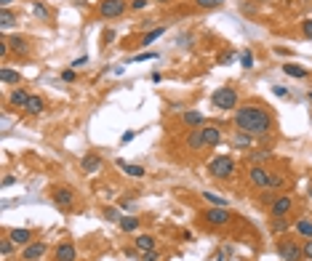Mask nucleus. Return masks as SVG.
<instances>
[{"mask_svg": "<svg viewBox=\"0 0 312 261\" xmlns=\"http://www.w3.org/2000/svg\"><path fill=\"white\" fill-rule=\"evenodd\" d=\"M182 120L187 123V126H192V128H200V126H203V115H200V112H195V109L184 112V115H182Z\"/></svg>", "mask_w": 312, "mask_h": 261, "instance_id": "obj_22", "label": "nucleus"}, {"mask_svg": "<svg viewBox=\"0 0 312 261\" xmlns=\"http://www.w3.org/2000/svg\"><path fill=\"white\" fill-rule=\"evenodd\" d=\"M14 248H16V243L11 237H5L3 243H0V253H3V259H8L11 253H14Z\"/></svg>", "mask_w": 312, "mask_h": 261, "instance_id": "obj_31", "label": "nucleus"}, {"mask_svg": "<svg viewBox=\"0 0 312 261\" xmlns=\"http://www.w3.org/2000/svg\"><path fill=\"white\" fill-rule=\"evenodd\" d=\"M147 3H150V0H131V8H134V11H144V8H147Z\"/></svg>", "mask_w": 312, "mask_h": 261, "instance_id": "obj_40", "label": "nucleus"}, {"mask_svg": "<svg viewBox=\"0 0 312 261\" xmlns=\"http://www.w3.org/2000/svg\"><path fill=\"white\" fill-rule=\"evenodd\" d=\"M270 229H272V234H283L285 229H288V221H285V216H280V219H272V224H270Z\"/></svg>", "mask_w": 312, "mask_h": 261, "instance_id": "obj_28", "label": "nucleus"}, {"mask_svg": "<svg viewBox=\"0 0 312 261\" xmlns=\"http://www.w3.org/2000/svg\"><path fill=\"white\" fill-rule=\"evenodd\" d=\"M270 158H272L270 149H256V152H251V155H248L251 165H256V163H262V160H270Z\"/></svg>", "mask_w": 312, "mask_h": 261, "instance_id": "obj_27", "label": "nucleus"}, {"mask_svg": "<svg viewBox=\"0 0 312 261\" xmlns=\"http://www.w3.org/2000/svg\"><path fill=\"white\" fill-rule=\"evenodd\" d=\"M187 147H190V149H195V152H197V149H205V141H203V126H200V128H192V130H190Z\"/></svg>", "mask_w": 312, "mask_h": 261, "instance_id": "obj_13", "label": "nucleus"}, {"mask_svg": "<svg viewBox=\"0 0 312 261\" xmlns=\"http://www.w3.org/2000/svg\"><path fill=\"white\" fill-rule=\"evenodd\" d=\"M99 11H102L104 19H117L125 11V0H102Z\"/></svg>", "mask_w": 312, "mask_h": 261, "instance_id": "obj_7", "label": "nucleus"}, {"mask_svg": "<svg viewBox=\"0 0 312 261\" xmlns=\"http://www.w3.org/2000/svg\"><path fill=\"white\" fill-rule=\"evenodd\" d=\"M275 200H277V195H275V192H270V189H267V192L262 195V203H267V205H272V203H275Z\"/></svg>", "mask_w": 312, "mask_h": 261, "instance_id": "obj_39", "label": "nucleus"}, {"mask_svg": "<svg viewBox=\"0 0 312 261\" xmlns=\"http://www.w3.org/2000/svg\"><path fill=\"white\" fill-rule=\"evenodd\" d=\"M85 62H88V59H85V56H83V59H75V62H72V67H83Z\"/></svg>", "mask_w": 312, "mask_h": 261, "instance_id": "obj_47", "label": "nucleus"}, {"mask_svg": "<svg viewBox=\"0 0 312 261\" xmlns=\"http://www.w3.org/2000/svg\"><path fill=\"white\" fill-rule=\"evenodd\" d=\"M35 14L40 16V19H45L48 16V11H45V5H40V3H35Z\"/></svg>", "mask_w": 312, "mask_h": 261, "instance_id": "obj_42", "label": "nucleus"}, {"mask_svg": "<svg viewBox=\"0 0 312 261\" xmlns=\"http://www.w3.org/2000/svg\"><path fill=\"white\" fill-rule=\"evenodd\" d=\"M251 139H254V136L240 133V130H237V136L232 139V147H251Z\"/></svg>", "mask_w": 312, "mask_h": 261, "instance_id": "obj_30", "label": "nucleus"}, {"mask_svg": "<svg viewBox=\"0 0 312 261\" xmlns=\"http://www.w3.org/2000/svg\"><path fill=\"white\" fill-rule=\"evenodd\" d=\"M43 256H45V243H30V245H24V253H22L24 261H38V259H43Z\"/></svg>", "mask_w": 312, "mask_h": 261, "instance_id": "obj_9", "label": "nucleus"}, {"mask_svg": "<svg viewBox=\"0 0 312 261\" xmlns=\"http://www.w3.org/2000/svg\"><path fill=\"white\" fill-rule=\"evenodd\" d=\"M291 205H294V200L288 197V195H277V200L270 205V213H272V219H280V216H288V211H291Z\"/></svg>", "mask_w": 312, "mask_h": 261, "instance_id": "obj_8", "label": "nucleus"}, {"mask_svg": "<svg viewBox=\"0 0 312 261\" xmlns=\"http://www.w3.org/2000/svg\"><path fill=\"white\" fill-rule=\"evenodd\" d=\"M165 32V27H157V30H152V32H147V35H144V40H142V45H152L157 40V37H160Z\"/></svg>", "mask_w": 312, "mask_h": 261, "instance_id": "obj_32", "label": "nucleus"}, {"mask_svg": "<svg viewBox=\"0 0 312 261\" xmlns=\"http://www.w3.org/2000/svg\"><path fill=\"white\" fill-rule=\"evenodd\" d=\"M104 219L107 221H120V213H117L115 208H104Z\"/></svg>", "mask_w": 312, "mask_h": 261, "instance_id": "obj_36", "label": "nucleus"}, {"mask_svg": "<svg viewBox=\"0 0 312 261\" xmlns=\"http://www.w3.org/2000/svg\"><path fill=\"white\" fill-rule=\"evenodd\" d=\"M45 109V101L40 99V96H30V101H27V107H24V112L27 115H40Z\"/></svg>", "mask_w": 312, "mask_h": 261, "instance_id": "obj_18", "label": "nucleus"}, {"mask_svg": "<svg viewBox=\"0 0 312 261\" xmlns=\"http://www.w3.org/2000/svg\"><path fill=\"white\" fill-rule=\"evenodd\" d=\"M310 101H312V94H310Z\"/></svg>", "mask_w": 312, "mask_h": 261, "instance_id": "obj_52", "label": "nucleus"}, {"mask_svg": "<svg viewBox=\"0 0 312 261\" xmlns=\"http://www.w3.org/2000/svg\"><path fill=\"white\" fill-rule=\"evenodd\" d=\"M54 200H56V205H62V208H70L72 205V200H75V195H72V189H54Z\"/></svg>", "mask_w": 312, "mask_h": 261, "instance_id": "obj_15", "label": "nucleus"}, {"mask_svg": "<svg viewBox=\"0 0 312 261\" xmlns=\"http://www.w3.org/2000/svg\"><path fill=\"white\" fill-rule=\"evenodd\" d=\"M310 200H312V189H310Z\"/></svg>", "mask_w": 312, "mask_h": 261, "instance_id": "obj_50", "label": "nucleus"}, {"mask_svg": "<svg viewBox=\"0 0 312 261\" xmlns=\"http://www.w3.org/2000/svg\"><path fill=\"white\" fill-rule=\"evenodd\" d=\"M248 179H251V184H256L259 189H272V173L262 165H251Z\"/></svg>", "mask_w": 312, "mask_h": 261, "instance_id": "obj_5", "label": "nucleus"}, {"mask_svg": "<svg viewBox=\"0 0 312 261\" xmlns=\"http://www.w3.org/2000/svg\"><path fill=\"white\" fill-rule=\"evenodd\" d=\"M19 80H22V75H19L16 69H11V67L0 69V83H3V86H11V83H19Z\"/></svg>", "mask_w": 312, "mask_h": 261, "instance_id": "obj_19", "label": "nucleus"}, {"mask_svg": "<svg viewBox=\"0 0 312 261\" xmlns=\"http://www.w3.org/2000/svg\"><path fill=\"white\" fill-rule=\"evenodd\" d=\"M11 3H14V0H0V8H8Z\"/></svg>", "mask_w": 312, "mask_h": 261, "instance_id": "obj_49", "label": "nucleus"}, {"mask_svg": "<svg viewBox=\"0 0 312 261\" xmlns=\"http://www.w3.org/2000/svg\"><path fill=\"white\" fill-rule=\"evenodd\" d=\"M134 243H136V251H142V253L155 251V237H152V234H139Z\"/></svg>", "mask_w": 312, "mask_h": 261, "instance_id": "obj_17", "label": "nucleus"}, {"mask_svg": "<svg viewBox=\"0 0 312 261\" xmlns=\"http://www.w3.org/2000/svg\"><path fill=\"white\" fill-rule=\"evenodd\" d=\"M302 35L307 37V40H312V19H304L302 22Z\"/></svg>", "mask_w": 312, "mask_h": 261, "instance_id": "obj_35", "label": "nucleus"}, {"mask_svg": "<svg viewBox=\"0 0 312 261\" xmlns=\"http://www.w3.org/2000/svg\"><path fill=\"white\" fill-rule=\"evenodd\" d=\"M283 72H285V75H291V77H299V80H302V77H307V69L299 67V64H294V62L283 64Z\"/></svg>", "mask_w": 312, "mask_h": 261, "instance_id": "obj_21", "label": "nucleus"}, {"mask_svg": "<svg viewBox=\"0 0 312 261\" xmlns=\"http://www.w3.org/2000/svg\"><path fill=\"white\" fill-rule=\"evenodd\" d=\"M203 141H205V147H216L222 141V130L216 126H203Z\"/></svg>", "mask_w": 312, "mask_h": 261, "instance_id": "obj_11", "label": "nucleus"}, {"mask_svg": "<svg viewBox=\"0 0 312 261\" xmlns=\"http://www.w3.org/2000/svg\"><path fill=\"white\" fill-rule=\"evenodd\" d=\"M157 54H152V51H144V54H136L131 62H150V59H155Z\"/></svg>", "mask_w": 312, "mask_h": 261, "instance_id": "obj_37", "label": "nucleus"}, {"mask_svg": "<svg viewBox=\"0 0 312 261\" xmlns=\"http://www.w3.org/2000/svg\"><path fill=\"white\" fill-rule=\"evenodd\" d=\"M240 67H243V69H251V67H254V56H251V51H243V56H240Z\"/></svg>", "mask_w": 312, "mask_h": 261, "instance_id": "obj_34", "label": "nucleus"}, {"mask_svg": "<svg viewBox=\"0 0 312 261\" xmlns=\"http://www.w3.org/2000/svg\"><path fill=\"white\" fill-rule=\"evenodd\" d=\"M227 62H232V51H227V54L219 56V64H227Z\"/></svg>", "mask_w": 312, "mask_h": 261, "instance_id": "obj_44", "label": "nucleus"}, {"mask_svg": "<svg viewBox=\"0 0 312 261\" xmlns=\"http://www.w3.org/2000/svg\"><path fill=\"white\" fill-rule=\"evenodd\" d=\"M200 197L205 200V203H211V205H219V208H227V205H230L227 200H224V197H219L216 192H200Z\"/></svg>", "mask_w": 312, "mask_h": 261, "instance_id": "obj_23", "label": "nucleus"}, {"mask_svg": "<svg viewBox=\"0 0 312 261\" xmlns=\"http://www.w3.org/2000/svg\"><path fill=\"white\" fill-rule=\"evenodd\" d=\"M275 94H277V96H285L288 91H285V86H275Z\"/></svg>", "mask_w": 312, "mask_h": 261, "instance_id": "obj_48", "label": "nucleus"}, {"mask_svg": "<svg viewBox=\"0 0 312 261\" xmlns=\"http://www.w3.org/2000/svg\"><path fill=\"white\" fill-rule=\"evenodd\" d=\"M117 168L125 171V176H131V179H142V176L147 173L142 165H134V163H125V160H117Z\"/></svg>", "mask_w": 312, "mask_h": 261, "instance_id": "obj_12", "label": "nucleus"}, {"mask_svg": "<svg viewBox=\"0 0 312 261\" xmlns=\"http://www.w3.org/2000/svg\"><path fill=\"white\" fill-rule=\"evenodd\" d=\"M16 184V176H3V187H11Z\"/></svg>", "mask_w": 312, "mask_h": 261, "instance_id": "obj_46", "label": "nucleus"}, {"mask_svg": "<svg viewBox=\"0 0 312 261\" xmlns=\"http://www.w3.org/2000/svg\"><path fill=\"white\" fill-rule=\"evenodd\" d=\"M277 253L285 261H302L304 259V248L296 243V240H280L277 243Z\"/></svg>", "mask_w": 312, "mask_h": 261, "instance_id": "obj_4", "label": "nucleus"}, {"mask_svg": "<svg viewBox=\"0 0 312 261\" xmlns=\"http://www.w3.org/2000/svg\"><path fill=\"white\" fill-rule=\"evenodd\" d=\"M8 45L16 51V54H27V40H24V37H11Z\"/></svg>", "mask_w": 312, "mask_h": 261, "instance_id": "obj_29", "label": "nucleus"}, {"mask_svg": "<svg viewBox=\"0 0 312 261\" xmlns=\"http://www.w3.org/2000/svg\"><path fill=\"white\" fill-rule=\"evenodd\" d=\"M78 259V251L72 243H59L56 245V261H75Z\"/></svg>", "mask_w": 312, "mask_h": 261, "instance_id": "obj_10", "label": "nucleus"}, {"mask_svg": "<svg viewBox=\"0 0 312 261\" xmlns=\"http://www.w3.org/2000/svg\"><path fill=\"white\" fill-rule=\"evenodd\" d=\"M211 104L216 109H237V91L230 86H222L211 94Z\"/></svg>", "mask_w": 312, "mask_h": 261, "instance_id": "obj_3", "label": "nucleus"}, {"mask_svg": "<svg viewBox=\"0 0 312 261\" xmlns=\"http://www.w3.org/2000/svg\"><path fill=\"white\" fill-rule=\"evenodd\" d=\"M14 24H16V16L11 14L8 8H0V27H3V30H11Z\"/></svg>", "mask_w": 312, "mask_h": 261, "instance_id": "obj_24", "label": "nucleus"}, {"mask_svg": "<svg viewBox=\"0 0 312 261\" xmlns=\"http://www.w3.org/2000/svg\"><path fill=\"white\" fill-rule=\"evenodd\" d=\"M134 136H136V130H125V133L120 136V144H128V141L134 139Z\"/></svg>", "mask_w": 312, "mask_h": 261, "instance_id": "obj_41", "label": "nucleus"}, {"mask_svg": "<svg viewBox=\"0 0 312 261\" xmlns=\"http://www.w3.org/2000/svg\"><path fill=\"white\" fill-rule=\"evenodd\" d=\"M99 168H102V160H99L96 155H85L83 158V171L85 173H96Z\"/></svg>", "mask_w": 312, "mask_h": 261, "instance_id": "obj_20", "label": "nucleus"}, {"mask_svg": "<svg viewBox=\"0 0 312 261\" xmlns=\"http://www.w3.org/2000/svg\"><path fill=\"white\" fill-rule=\"evenodd\" d=\"M8 237L14 240L16 245H30V243H32V232H30V229H19V227L8 232Z\"/></svg>", "mask_w": 312, "mask_h": 261, "instance_id": "obj_16", "label": "nucleus"}, {"mask_svg": "<svg viewBox=\"0 0 312 261\" xmlns=\"http://www.w3.org/2000/svg\"><path fill=\"white\" fill-rule=\"evenodd\" d=\"M62 80L72 83V80H75V72H72V69H67V72H62Z\"/></svg>", "mask_w": 312, "mask_h": 261, "instance_id": "obj_45", "label": "nucleus"}, {"mask_svg": "<svg viewBox=\"0 0 312 261\" xmlns=\"http://www.w3.org/2000/svg\"><path fill=\"white\" fill-rule=\"evenodd\" d=\"M235 126L240 133L248 136H267L272 130V117L264 107H256V104H243V107L235 109Z\"/></svg>", "mask_w": 312, "mask_h": 261, "instance_id": "obj_1", "label": "nucleus"}, {"mask_svg": "<svg viewBox=\"0 0 312 261\" xmlns=\"http://www.w3.org/2000/svg\"><path fill=\"white\" fill-rule=\"evenodd\" d=\"M142 261H160V253H157V251H147V253H142Z\"/></svg>", "mask_w": 312, "mask_h": 261, "instance_id": "obj_38", "label": "nucleus"}, {"mask_svg": "<svg viewBox=\"0 0 312 261\" xmlns=\"http://www.w3.org/2000/svg\"><path fill=\"white\" fill-rule=\"evenodd\" d=\"M117 224H120L123 232H134L136 227H139V219H134V216H120V221H117Z\"/></svg>", "mask_w": 312, "mask_h": 261, "instance_id": "obj_26", "label": "nucleus"}, {"mask_svg": "<svg viewBox=\"0 0 312 261\" xmlns=\"http://www.w3.org/2000/svg\"><path fill=\"white\" fill-rule=\"evenodd\" d=\"M304 259L312 261V240H307V245H304Z\"/></svg>", "mask_w": 312, "mask_h": 261, "instance_id": "obj_43", "label": "nucleus"}, {"mask_svg": "<svg viewBox=\"0 0 312 261\" xmlns=\"http://www.w3.org/2000/svg\"><path fill=\"white\" fill-rule=\"evenodd\" d=\"M8 101L14 104V107H19V109H24L27 107V101H30V94L24 88H14L11 91V96H8Z\"/></svg>", "mask_w": 312, "mask_h": 261, "instance_id": "obj_14", "label": "nucleus"}, {"mask_svg": "<svg viewBox=\"0 0 312 261\" xmlns=\"http://www.w3.org/2000/svg\"><path fill=\"white\" fill-rule=\"evenodd\" d=\"M235 171H237V163H235V158H230V155H216V158L208 163V173L214 176V179H222V181L232 179Z\"/></svg>", "mask_w": 312, "mask_h": 261, "instance_id": "obj_2", "label": "nucleus"}, {"mask_svg": "<svg viewBox=\"0 0 312 261\" xmlns=\"http://www.w3.org/2000/svg\"><path fill=\"white\" fill-rule=\"evenodd\" d=\"M203 219L208 221V224H214V227H224V224H230L232 221V213L227 211V208L214 205V208H208V211L203 213Z\"/></svg>", "mask_w": 312, "mask_h": 261, "instance_id": "obj_6", "label": "nucleus"}, {"mask_svg": "<svg viewBox=\"0 0 312 261\" xmlns=\"http://www.w3.org/2000/svg\"><path fill=\"white\" fill-rule=\"evenodd\" d=\"M296 234H302V237L312 240V221H307V219L296 221Z\"/></svg>", "mask_w": 312, "mask_h": 261, "instance_id": "obj_25", "label": "nucleus"}, {"mask_svg": "<svg viewBox=\"0 0 312 261\" xmlns=\"http://www.w3.org/2000/svg\"><path fill=\"white\" fill-rule=\"evenodd\" d=\"M222 3H227V0H195L197 8H205V11H208V8H219Z\"/></svg>", "mask_w": 312, "mask_h": 261, "instance_id": "obj_33", "label": "nucleus"}, {"mask_svg": "<svg viewBox=\"0 0 312 261\" xmlns=\"http://www.w3.org/2000/svg\"><path fill=\"white\" fill-rule=\"evenodd\" d=\"M160 3H168V0H160Z\"/></svg>", "mask_w": 312, "mask_h": 261, "instance_id": "obj_51", "label": "nucleus"}]
</instances>
